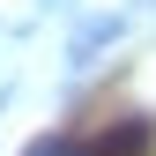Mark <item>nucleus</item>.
<instances>
[{"instance_id": "obj_1", "label": "nucleus", "mask_w": 156, "mask_h": 156, "mask_svg": "<svg viewBox=\"0 0 156 156\" xmlns=\"http://www.w3.org/2000/svg\"><path fill=\"white\" fill-rule=\"evenodd\" d=\"M89 156H149V119H126V126H112L104 141H89Z\"/></svg>"}, {"instance_id": "obj_2", "label": "nucleus", "mask_w": 156, "mask_h": 156, "mask_svg": "<svg viewBox=\"0 0 156 156\" xmlns=\"http://www.w3.org/2000/svg\"><path fill=\"white\" fill-rule=\"evenodd\" d=\"M30 156H89V141H67V134H45V141H30Z\"/></svg>"}]
</instances>
